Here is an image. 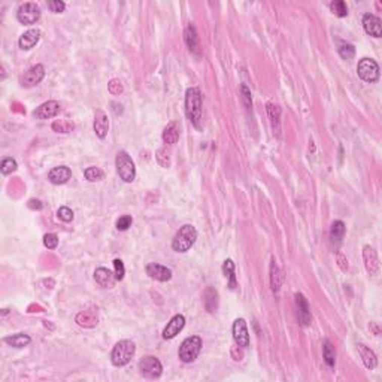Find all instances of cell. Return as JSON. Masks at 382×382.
<instances>
[{
    "mask_svg": "<svg viewBox=\"0 0 382 382\" xmlns=\"http://www.w3.org/2000/svg\"><path fill=\"white\" fill-rule=\"evenodd\" d=\"M185 112L191 123L199 127L202 120V93L196 87H191L185 93Z\"/></svg>",
    "mask_w": 382,
    "mask_h": 382,
    "instance_id": "cell-1",
    "label": "cell"
},
{
    "mask_svg": "<svg viewBox=\"0 0 382 382\" xmlns=\"http://www.w3.org/2000/svg\"><path fill=\"white\" fill-rule=\"evenodd\" d=\"M196 239H197V230L191 224H185L176 231L172 241V248L176 253H187L194 245Z\"/></svg>",
    "mask_w": 382,
    "mask_h": 382,
    "instance_id": "cell-2",
    "label": "cell"
},
{
    "mask_svg": "<svg viewBox=\"0 0 382 382\" xmlns=\"http://www.w3.org/2000/svg\"><path fill=\"white\" fill-rule=\"evenodd\" d=\"M134 351H136V347L131 341H120L111 352L112 364L117 367L126 366L131 360V357L134 355Z\"/></svg>",
    "mask_w": 382,
    "mask_h": 382,
    "instance_id": "cell-3",
    "label": "cell"
},
{
    "mask_svg": "<svg viewBox=\"0 0 382 382\" xmlns=\"http://www.w3.org/2000/svg\"><path fill=\"white\" fill-rule=\"evenodd\" d=\"M115 164H117V172H118L120 178L124 182H133L134 181V178H136V167H134V163H133L131 157L128 156L126 151H120L117 154Z\"/></svg>",
    "mask_w": 382,
    "mask_h": 382,
    "instance_id": "cell-4",
    "label": "cell"
},
{
    "mask_svg": "<svg viewBox=\"0 0 382 382\" xmlns=\"http://www.w3.org/2000/svg\"><path fill=\"white\" fill-rule=\"evenodd\" d=\"M200 350H202V339L199 336H190L179 347V352H178L179 360L182 363H191L197 358Z\"/></svg>",
    "mask_w": 382,
    "mask_h": 382,
    "instance_id": "cell-5",
    "label": "cell"
},
{
    "mask_svg": "<svg viewBox=\"0 0 382 382\" xmlns=\"http://www.w3.org/2000/svg\"><path fill=\"white\" fill-rule=\"evenodd\" d=\"M358 76L364 82H376L379 79V66L372 59H361L357 66Z\"/></svg>",
    "mask_w": 382,
    "mask_h": 382,
    "instance_id": "cell-6",
    "label": "cell"
},
{
    "mask_svg": "<svg viewBox=\"0 0 382 382\" xmlns=\"http://www.w3.org/2000/svg\"><path fill=\"white\" fill-rule=\"evenodd\" d=\"M139 370H140L142 376H145L148 379H156V378L161 376L163 366H161L159 358H156L153 355H147L139 361Z\"/></svg>",
    "mask_w": 382,
    "mask_h": 382,
    "instance_id": "cell-7",
    "label": "cell"
},
{
    "mask_svg": "<svg viewBox=\"0 0 382 382\" xmlns=\"http://www.w3.org/2000/svg\"><path fill=\"white\" fill-rule=\"evenodd\" d=\"M17 18L24 26H32L40 18V8L34 2H27L18 8Z\"/></svg>",
    "mask_w": 382,
    "mask_h": 382,
    "instance_id": "cell-8",
    "label": "cell"
},
{
    "mask_svg": "<svg viewBox=\"0 0 382 382\" xmlns=\"http://www.w3.org/2000/svg\"><path fill=\"white\" fill-rule=\"evenodd\" d=\"M233 338L237 347L248 348L250 347V333L244 318H237L233 322Z\"/></svg>",
    "mask_w": 382,
    "mask_h": 382,
    "instance_id": "cell-9",
    "label": "cell"
},
{
    "mask_svg": "<svg viewBox=\"0 0 382 382\" xmlns=\"http://www.w3.org/2000/svg\"><path fill=\"white\" fill-rule=\"evenodd\" d=\"M45 78V67L42 64H36L30 67L23 76H21V85L26 87V88H30V87H34L37 85L42 79Z\"/></svg>",
    "mask_w": 382,
    "mask_h": 382,
    "instance_id": "cell-10",
    "label": "cell"
},
{
    "mask_svg": "<svg viewBox=\"0 0 382 382\" xmlns=\"http://www.w3.org/2000/svg\"><path fill=\"white\" fill-rule=\"evenodd\" d=\"M59 112H60V103L56 100H48L33 111V117L39 120H46L56 117Z\"/></svg>",
    "mask_w": 382,
    "mask_h": 382,
    "instance_id": "cell-11",
    "label": "cell"
},
{
    "mask_svg": "<svg viewBox=\"0 0 382 382\" xmlns=\"http://www.w3.org/2000/svg\"><path fill=\"white\" fill-rule=\"evenodd\" d=\"M363 260H364V266H366V270L369 272V275L376 276L379 272V260H378V254L373 247L366 245L363 248Z\"/></svg>",
    "mask_w": 382,
    "mask_h": 382,
    "instance_id": "cell-12",
    "label": "cell"
},
{
    "mask_svg": "<svg viewBox=\"0 0 382 382\" xmlns=\"http://www.w3.org/2000/svg\"><path fill=\"white\" fill-rule=\"evenodd\" d=\"M296 305H297V317H299V322L306 327L311 324V308L308 300L305 299L303 294H296Z\"/></svg>",
    "mask_w": 382,
    "mask_h": 382,
    "instance_id": "cell-13",
    "label": "cell"
},
{
    "mask_svg": "<svg viewBox=\"0 0 382 382\" xmlns=\"http://www.w3.org/2000/svg\"><path fill=\"white\" fill-rule=\"evenodd\" d=\"M184 325H185V318H184V315H181V314L175 315L173 318L167 322V325L164 327V330H163V338H164V339H173L176 335H179V331L184 328Z\"/></svg>",
    "mask_w": 382,
    "mask_h": 382,
    "instance_id": "cell-14",
    "label": "cell"
},
{
    "mask_svg": "<svg viewBox=\"0 0 382 382\" xmlns=\"http://www.w3.org/2000/svg\"><path fill=\"white\" fill-rule=\"evenodd\" d=\"M363 27L367 34H370L373 37H381L382 36L381 20L373 14H366L363 17Z\"/></svg>",
    "mask_w": 382,
    "mask_h": 382,
    "instance_id": "cell-15",
    "label": "cell"
},
{
    "mask_svg": "<svg viewBox=\"0 0 382 382\" xmlns=\"http://www.w3.org/2000/svg\"><path fill=\"white\" fill-rule=\"evenodd\" d=\"M147 273L156 279V281H160V282H166L172 278V270L161 266V264H157V263H150L147 266Z\"/></svg>",
    "mask_w": 382,
    "mask_h": 382,
    "instance_id": "cell-16",
    "label": "cell"
},
{
    "mask_svg": "<svg viewBox=\"0 0 382 382\" xmlns=\"http://www.w3.org/2000/svg\"><path fill=\"white\" fill-rule=\"evenodd\" d=\"M94 279L96 282L102 287V288H112V287L115 285V281H117L115 273H112V272H111L109 269H106V267H99V269H96Z\"/></svg>",
    "mask_w": 382,
    "mask_h": 382,
    "instance_id": "cell-17",
    "label": "cell"
},
{
    "mask_svg": "<svg viewBox=\"0 0 382 382\" xmlns=\"http://www.w3.org/2000/svg\"><path fill=\"white\" fill-rule=\"evenodd\" d=\"M72 176V170L67 167V166H59V167H54L50 170L48 173V179L56 184V185H62V184H66Z\"/></svg>",
    "mask_w": 382,
    "mask_h": 382,
    "instance_id": "cell-18",
    "label": "cell"
},
{
    "mask_svg": "<svg viewBox=\"0 0 382 382\" xmlns=\"http://www.w3.org/2000/svg\"><path fill=\"white\" fill-rule=\"evenodd\" d=\"M108 128H109V121H108V115L102 111V109H97L94 115V131L96 134L100 137V139H105L106 133H108Z\"/></svg>",
    "mask_w": 382,
    "mask_h": 382,
    "instance_id": "cell-19",
    "label": "cell"
},
{
    "mask_svg": "<svg viewBox=\"0 0 382 382\" xmlns=\"http://www.w3.org/2000/svg\"><path fill=\"white\" fill-rule=\"evenodd\" d=\"M39 39H40V32L37 29H30L20 37L18 45L21 50H32L33 46L39 42Z\"/></svg>",
    "mask_w": 382,
    "mask_h": 382,
    "instance_id": "cell-20",
    "label": "cell"
},
{
    "mask_svg": "<svg viewBox=\"0 0 382 382\" xmlns=\"http://www.w3.org/2000/svg\"><path fill=\"white\" fill-rule=\"evenodd\" d=\"M345 224L342 221H335L331 224V230H330V242L333 248H339V245L342 244V239L345 236Z\"/></svg>",
    "mask_w": 382,
    "mask_h": 382,
    "instance_id": "cell-21",
    "label": "cell"
},
{
    "mask_svg": "<svg viewBox=\"0 0 382 382\" xmlns=\"http://www.w3.org/2000/svg\"><path fill=\"white\" fill-rule=\"evenodd\" d=\"M179 124L176 121H172L169 123L164 130H163V142L167 144V145H173L176 144V140L179 139Z\"/></svg>",
    "mask_w": 382,
    "mask_h": 382,
    "instance_id": "cell-22",
    "label": "cell"
},
{
    "mask_svg": "<svg viewBox=\"0 0 382 382\" xmlns=\"http://www.w3.org/2000/svg\"><path fill=\"white\" fill-rule=\"evenodd\" d=\"M97 312L96 311H81L78 315H76V322L81 325V327H85V328H93L97 325Z\"/></svg>",
    "mask_w": 382,
    "mask_h": 382,
    "instance_id": "cell-23",
    "label": "cell"
},
{
    "mask_svg": "<svg viewBox=\"0 0 382 382\" xmlns=\"http://www.w3.org/2000/svg\"><path fill=\"white\" fill-rule=\"evenodd\" d=\"M357 348H358V352H360V355H361V358H363L364 366H366L367 369H375L376 364H378V358H376L375 352L370 350V348H367L366 345H363V344L357 345Z\"/></svg>",
    "mask_w": 382,
    "mask_h": 382,
    "instance_id": "cell-24",
    "label": "cell"
},
{
    "mask_svg": "<svg viewBox=\"0 0 382 382\" xmlns=\"http://www.w3.org/2000/svg\"><path fill=\"white\" fill-rule=\"evenodd\" d=\"M185 43H187V46L190 48V51H193L194 54H199V53H200L199 36H197V32H196L194 26H191V24L185 29Z\"/></svg>",
    "mask_w": 382,
    "mask_h": 382,
    "instance_id": "cell-25",
    "label": "cell"
},
{
    "mask_svg": "<svg viewBox=\"0 0 382 382\" xmlns=\"http://www.w3.org/2000/svg\"><path fill=\"white\" fill-rule=\"evenodd\" d=\"M203 303L205 308L208 309V312H215L217 306H218V294L214 288H206V291L203 293Z\"/></svg>",
    "mask_w": 382,
    "mask_h": 382,
    "instance_id": "cell-26",
    "label": "cell"
},
{
    "mask_svg": "<svg viewBox=\"0 0 382 382\" xmlns=\"http://www.w3.org/2000/svg\"><path fill=\"white\" fill-rule=\"evenodd\" d=\"M5 344L14 347V348H24L30 344V336L24 335V333H18V335H12L5 338Z\"/></svg>",
    "mask_w": 382,
    "mask_h": 382,
    "instance_id": "cell-27",
    "label": "cell"
},
{
    "mask_svg": "<svg viewBox=\"0 0 382 382\" xmlns=\"http://www.w3.org/2000/svg\"><path fill=\"white\" fill-rule=\"evenodd\" d=\"M322 357H324V361L328 364V367L335 366V363H336V351H335V347L331 345L330 341H325L324 345H322Z\"/></svg>",
    "mask_w": 382,
    "mask_h": 382,
    "instance_id": "cell-28",
    "label": "cell"
},
{
    "mask_svg": "<svg viewBox=\"0 0 382 382\" xmlns=\"http://www.w3.org/2000/svg\"><path fill=\"white\" fill-rule=\"evenodd\" d=\"M223 270H224V273H225V276L228 278V287H230L231 290H233V288H236V275H234V263H233L231 260H225V261H224Z\"/></svg>",
    "mask_w": 382,
    "mask_h": 382,
    "instance_id": "cell-29",
    "label": "cell"
},
{
    "mask_svg": "<svg viewBox=\"0 0 382 382\" xmlns=\"http://www.w3.org/2000/svg\"><path fill=\"white\" fill-rule=\"evenodd\" d=\"M281 272L278 269V266L275 264V261H272V266H270V284H272V290L275 293L279 291L281 288Z\"/></svg>",
    "mask_w": 382,
    "mask_h": 382,
    "instance_id": "cell-30",
    "label": "cell"
},
{
    "mask_svg": "<svg viewBox=\"0 0 382 382\" xmlns=\"http://www.w3.org/2000/svg\"><path fill=\"white\" fill-rule=\"evenodd\" d=\"M330 9H331V12L335 15H338L341 18H344V17L348 15V8H347V3L344 0H335V2H331L330 3Z\"/></svg>",
    "mask_w": 382,
    "mask_h": 382,
    "instance_id": "cell-31",
    "label": "cell"
},
{
    "mask_svg": "<svg viewBox=\"0 0 382 382\" xmlns=\"http://www.w3.org/2000/svg\"><path fill=\"white\" fill-rule=\"evenodd\" d=\"M84 175H85L87 181H90V182H96V181L103 179V172H102L99 167H96V166L87 167L85 172H84Z\"/></svg>",
    "mask_w": 382,
    "mask_h": 382,
    "instance_id": "cell-32",
    "label": "cell"
},
{
    "mask_svg": "<svg viewBox=\"0 0 382 382\" xmlns=\"http://www.w3.org/2000/svg\"><path fill=\"white\" fill-rule=\"evenodd\" d=\"M156 159H157L161 167H169L170 166V154H169L167 148H160L159 151L156 153Z\"/></svg>",
    "mask_w": 382,
    "mask_h": 382,
    "instance_id": "cell-33",
    "label": "cell"
},
{
    "mask_svg": "<svg viewBox=\"0 0 382 382\" xmlns=\"http://www.w3.org/2000/svg\"><path fill=\"white\" fill-rule=\"evenodd\" d=\"M73 124L67 120H59V121H54L53 123V130L59 131V133H69L73 130Z\"/></svg>",
    "mask_w": 382,
    "mask_h": 382,
    "instance_id": "cell-34",
    "label": "cell"
},
{
    "mask_svg": "<svg viewBox=\"0 0 382 382\" xmlns=\"http://www.w3.org/2000/svg\"><path fill=\"white\" fill-rule=\"evenodd\" d=\"M339 56H341L344 60H351V59L355 56V48H354V45H351V43H342V45L339 46Z\"/></svg>",
    "mask_w": 382,
    "mask_h": 382,
    "instance_id": "cell-35",
    "label": "cell"
},
{
    "mask_svg": "<svg viewBox=\"0 0 382 382\" xmlns=\"http://www.w3.org/2000/svg\"><path fill=\"white\" fill-rule=\"evenodd\" d=\"M0 169H2L3 175H9V173H12V172L17 170V161L14 159H5L2 161Z\"/></svg>",
    "mask_w": 382,
    "mask_h": 382,
    "instance_id": "cell-36",
    "label": "cell"
},
{
    "mask_svg": "<svg viewBox=\"0 0 382 382\" xmlns=\"http://www.w3.org/2000/svg\"><path fill=\"white\" fill-rule=\"evenodd\" d=\"M43 245L48 248V250H54L57 248L59 245V236L56 233H48L43 236Z\"/></svg>",
    "mask_w": 382,
    "mask_h": 382,
    "instance_id": "cell-37",
    "label": "cell"
},
{
    "mask_svg": "<svg viewBox=\"0 0 382 382\" xmlns=\"http://www.w3.org/2000/svg\"><path fill=\"white\" fill-rule=\"evenodd\" d=\"M108 90H109L111 94L118 96L124 91V87H123V84H121L120 79H112V81L108 84Z\"/></svg>",
    "mask_w": 382,
    "mask_h": 382,
    "instance_id": "cell-38",
    "label": "cell"
},
{
    "mask_svg": "<svg viewBox=\"0 0 382 382\" xmlns=\"http://www.w3.org/2000/svg\"><path fill=\"white\" fill-rule=\"evenodd\" d=\"M57 215H59V218H60L62 221H64V223H70V221L73 220V211H72L70 208H67V206H62V208L59 209Z\"/></svg>",
    "mask_w": 382,
    "mask_h": 382,
    "instance_id": "cell-39",
    "label": "cell"
},
{
    "mask_svg": "<svg viewBox=\"0 0 382 382\" xmlns=\"http://www.w3.org/2000/svg\"><path fill=\"white\" fill-rule=\"evenodd\" d=\"M114 267H115V278L117 281H121L126 275V269H124V263L120 258L114 260Z\"/></svg>",
    "mask_w": 382,
    "mask_h": 382,
    "instance_id": "cell-40",
    "label": "cell"
},
{
    "mask_svg": "<svg viewBox=\"0 0 382 382\" xmlns=\"http://www.w3.org/2000/svg\"><path fill=\"white\" fill-rule=\"evenodd\" d=\"M48 8H50L51 12L60 14V12H63L64 9H66V3H64V2H60V0H50V2H48Z\"/></svg>",
    "mask_w": 382,
    "mask_h": 382,
    "instance_id": "cell-41",
    "label": "cell"
},
{
    "mask_svg": "<svg viewBox=\"0 0 382 382\" xmlns=\"http://www.w3.org/2000/svg\"><path fill=\"white\" fill-rule=\"evenodd\" d=\"M131 223H133V218L130 215H123L117 221V228L121 230V231H126L128 227H131Z\"/></svg>",
    "mask_w": 382,
    "mask_h": 382,
    "instance_id": "cell-42",
    "label": "cell"
},
{
    "mask_svg": "<svg viewBox=\"0 0 382 382\" xmlns=\"http://www.w3.org/2000/svg\"><path fill=\"white\" fill-rule=\"evenodd\" d=\"M241 90H242V94H244V102H245L247 108L250 109L251 108V93H250V90H248L247 85H242Z\"/></svg>",
    "mask_w": 382,
    "mask_h": 382,
    "instance_id": "cell-43",
    "label": "cell"
},
{
    "mask_svg": "<svg viewBox=\"0 0 382 382\" xmlns=\"http://www.w3.org/2000/svg\"><path fill=\"white\" fill-rule=\"evenodd\" d=\"M338 261H339L341 269H342L344 272H347V270H348V260L345 258V255L342 254V253H338Z\"/></svg>",
    "mask_w": 382,
    "mask_h": 382,
    "instance_id": "cell-44",
    "label": "cell"
},
{
    "mask_svg": "<svg viewBox=\"0 0 382 382\" xmlns=\"http://www.w3.org/2000/svg\"><path fill=\"white\" fill-rule=\"evenodd\" d=\"M27 206L30 208V209H36V211H39V209H42V202L40 200H37V199H30L29 200V203H27Z\"/></svg>",
    "mask_w": 382,
    "mask_h": 382,
    "instance_id": "cell-45",
    "label": "cell"
}]
</instances>
